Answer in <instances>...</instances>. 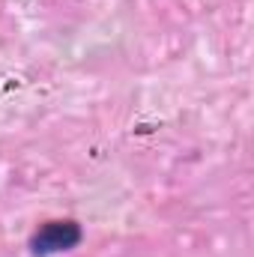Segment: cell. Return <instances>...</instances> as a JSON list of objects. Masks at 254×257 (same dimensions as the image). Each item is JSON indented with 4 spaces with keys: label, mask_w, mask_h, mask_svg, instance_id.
I'll return each instance as SVG.
<instances>
[{
    "label": "cell",
    "mask_w": 254,
    "mask_h": 257,
    "mask_svg": "<svg viewBox=\"0 0 254 257\" xmlns=\"http://www.w3.org/2000/svg\"><path fill=\"white\" fill-rule=\"evenodd\" d=\"M81 242V227L75 221H48L36 230V236L30 239V248L33 254L48 257V254H60L69 251Z\"/></svg>",
    "instance_id": "1"
}]
</instances>
